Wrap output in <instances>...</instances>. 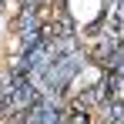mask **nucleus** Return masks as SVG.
Segmentation results:
<instances>
[{
  "mask_svg": "<svg viewBox=\"0 0 124 124\" xmlns=\"http://www.w3.org/2000/svg\"><path fill=\"white\" fill-rule=\"evenodd\" d=\"M3 27H7V14H0V34H3Z\"/></svg>",
  "mask_w": 124,
  "mask_h": 124,
  "instance_id": "obj_2",
  "label": "nucleus"
},
{
  "mask_svg": "<svg viewBox=\"0 0 124 124\" xmlns=\"http://www.w3.org/2000/svg\"><path fill=\"white\" fill-rule=\"evenodd\" d=\"M101 10H104V0H67V14H70V20L81 23V27L97 23V20H101Z\"/></svg>",
  "mask_w": 124,
  "mask_h": 124,
  "instance_id": "obj_1",
  "label": "nucleus"
}]
</instances>
